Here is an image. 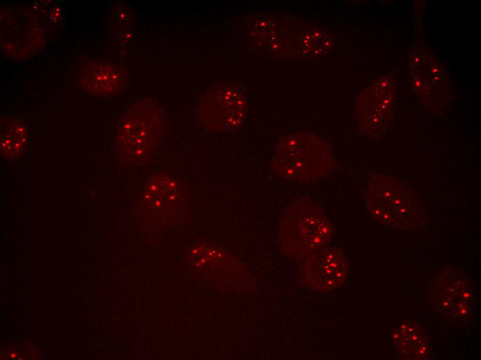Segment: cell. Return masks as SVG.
<instances>
[{"instance_id":"1","label":"cell","mask_w":481,"mask_h":360,"mask_svg":"<svg viewBox=\"0 0 481 360\" xmlns=\"http://www.w3.org/2000/svg\"><path fill=\"white\" fill-rule=\"evenodd\" d=\"M251 36L267 53L291 60L323 56L335 46L334 37L326 30L305 21L281 15L257 18Z\"/></svg>"},{"instance_id":"2","label":"cell","mask_w":481,"mask_h":360,"mask_svg":"<svg viewBox=\"0 0 481 360\" xmlns=\"http://www.w3.org/2000/svg\"><path fill=\"white\" fill-rule=\"evenodd\" d=\"M334 234V226L318 203L304 197L294 199L282 213L277 227L280 252L300 262L327 246Z\"/></svg>"},{"instance_id":"3","label":"cell","mask_w":481,"mask_h":360,"mask_svg":"<svg viewBox=\"0 0 481 360\" xmlns=\"http://www.w3.org/2000/svg\"><path fill=\"white\" fill-rule=\"evenodd\" d=\"M279 177L298 183L324 179L335 170V160L325 139L310 132L292 133L276 143L270 161Z\"/></svg>"},{"instance_id":"4","label":"cell","mask_w":481,"mask_h":360,"mask_svg":"<svg viewBox=\"0 0 481 360\" xmlns=\"http://www.w3.org/2000/svg\"><path fill=\"white\" fill-rule=\"evenodd\" d=\"M164 125V114L151 98L133 104L119 121L115 150L118 159L127 166H143L156 152Z\"/></svg>"},{"instance_id":"5","label":"cell","mask_w":481,"mask_h":360,"mask_svg":"<svg viewBox=\"0 0 481 360\" xmlns=\"http://www.w3.org/2000/svg\"><path fill=\"white\" fill-rule=\"evenodd\" d=\"M367 210L378 222L405 231L417 228L423 219L422 201L405 180L372 174L365 189Z\"/></svg>"},{"instance_id":"6","label":"cell","mask_w":481,"mask_h":360,"mask_svg":"<svg viewBox=\"0 0 481 360\" xmlns=\"http://www.w3.org/2000/svg\"><path fill=\"white\" fill-rule=\"evenodd\" d=\"M427 298L433 310L451 325H466L475 317L476 296L471 280L460 268L438 271L431 279Z\"/></svg>"},{"instance_id":"7","label":"cell","mask_w":481,"mask_h":360,"mask_svg":"<svg viewBox=\"0 0 481 360\" xmlns=\"http://www.w3.org/2000/svg\"><path fill=\"white\" fill-rule=\"evenodd\" d=\"M140 208L155 226H167L182 219L189 208V198L181 182L168 173L151 175L140 197Z\"/></svg>"},{"instance_id":"8","label":"cell","mask_w":481,"mask_h":360,"mask_svg":"<svg viewBox=\"0 0 481 360\" xmlns=\"http://www.w3.org/2000/svg\"><path fill=\"white\" fill-rule=\"evenodd\" d=\"M247 112V100L244 87L238 83L222 82L209 88L202 95L197 117L205 128L217 132L240 127Z\"/></svg>"},{"instance_id":"9","label":"cell","mask_w":481,"mask_h":360,"mask_svg":"<svg viewBox=\"0 0 481 360\" xmlns=\"http://www.w3.org/2000/svg\"><path fill=\"white\" fill-rule=\"evenodd\" d=\"M44 30L36 13L20 6L1 10V46L4 55L15 60L28 59L43 46Z\"/></svg>"},{"instance_id":"10","label":"cell","mask_w":481,"mask_h":360,"mask_svg":"<svg viewBox=\"0 0 481 360\" xmlns=\"http://www.w3.org/2000/svg\"><path fill=\"white\" fill-rule=\"evenodd\" d=\"M395 85L393 76L382 75L359 96L355 116L361 134L379 138L388 131L395 111Z\"/></svg>"},{"instance_id":"11","label":"cell","mask_w":481,"mask_h":360,"mask_svg":"<svg viewBox=\"0 0 481 360\" xmlns=\"http://www.w3.org/2000/svg\"><path fill=\"white\" fill-rule=\"evenodd\" d=\"M299 262L298 284L316 292L326 293L341 287L348 275L349 262L337 247L327 246Z\"/></svg>"},{"instance_id":"12","label":"cell","mask_w":481,"mask_h":360,"mask_svg":"<svg viewBox=\"0 0 481 360\" xmlns=\"http://www.w3.org/2000/svg\"><path fill=\"white\" fill-rule=\"evenodd\" d=\"M412 89L430 109L436 111L444 107L450 96L447 73L428 51L415 50L409 60Z\"/></svg>"},{"instance_id":"13","label":"cell","mask_w":481,"mask_h":360,"mask_svg":"<svg viewBox=\"0 0 481 360\" xmlns=\"http://www.w3.org/2000/svg\"><path fill=\"white\" fill-rule=\"evenodd\" d=\"M391 344L402 359L422 360L429 356L428 339L422 328L412 320L399 324L391 334Z\"/></svg>"},{"instance_id":"14","label":"cell","mask_w":481,"mask_h":360,"mask_svg":"<svg viewBox=\"0 0 481 360\" xmlns=\"http://www.w3.org/2000/svg\"><path fill=\"white\" fill-rule=\"evenodd\" d=\"M79 79L82 87L88 93L107 96L120 91L124 83V74L115 64H93L82 71Z\"/></svg>"},{"instance_id":"15","label":"cell","mask_w":481,"mask_h":360,"mask_svg":"<svg viewBox=\"0 0 481 360\" xmlns=\"http://www.w3.org/2000/svg\"><path fill=\"white\" fill-rule=\"evenodd\" d=\"M0 152L4 159H17L23 153L28 134L23 123L18 119L3 117L0 125Z\"/></svg>"},{"instance_id":"16","label":"cell","mask_w":481,"mask_h":360,"mask_svg":"<svg viewBox=\"0 0 481 360\" xmlns=\"http://www.w3.org/2000/svg\"><path fill=\"white\" fill-rule=\"evenodd\" d=\"M111 19L115 37L120 42H127L133 32V18L131 10L125 5H119L113 10Z\"/></svg>"}]
</instances>
